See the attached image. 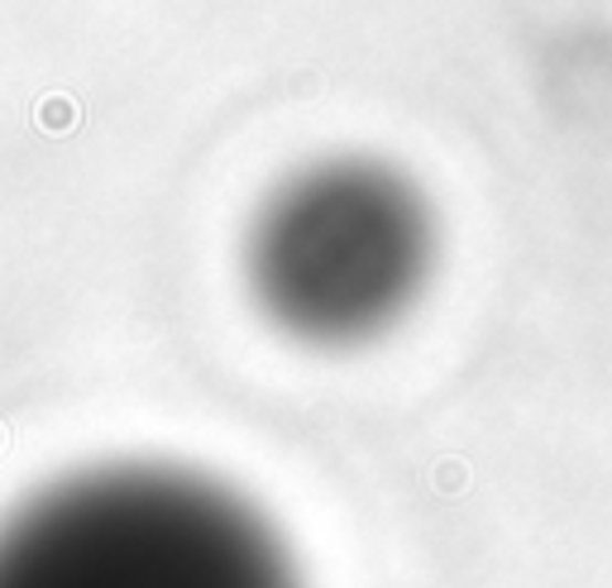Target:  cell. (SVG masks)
<instances>
[{"label": "cell", "mask_w": 612, "mask_h": 588, "mask_svg": "<svg viewBox=\"0 0 612 588\" xmlns=\"http://www.w3.org/2000/svg\"><path fill=\"white\" fill-rule=\"evenodd\" d=\"M0 588H297L268 522L178 469H101L0 526Z\"/></svg>", "instance_id": "cell-1"}, {"label": "cell", "mask_w": 612, "mask_h": 588, "mask_svg": "<svg viewBox=\"0 0 612 588\" xmlns=\"http://www.w3.org/2000/svg\"><path fill=\"white\" fill-rule=\"evenodd\" d=\"M426 264L416 196L378 168H326L268 211L254 278L306 340H355L412 297Z\"/></svg>", "instance_id": "cell-2"}]
</instances>
